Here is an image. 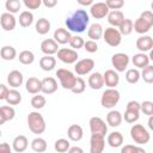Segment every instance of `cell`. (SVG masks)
<instances>
[{
    "label": "cell",
    "mask_w": 153,
    "mask_h": 153,
    "mask_svg": "<svg viewBox=\"0 0 153 153\" xmlns=\"http://www.w3.org/2000/svg\"><path fill=\"white\" fill-rule=\"evenodd\" d=\"M23 4L27 10H37L42 5V1L41 0H24Z\"/></svg>",
    "instance_id": "cell-50"
},
{
    "label": "cell",
    "mask_w": 153,
    "mask_h": 153,
    "mask_svg": "<svg viewBox=\"0 0 153 153\" xmlns=\"http://www.w3.org/2000/svg\"><path fill=\"white\" fill-rule=\"evenodd\" d=\"M33 23V14L30 11H23L19 14V24L22 27H29Z\"/></svg>",
    "instance_id": "cell-37"
},
{
    "label": "cell",
    "mask_w": 153,
    "mask_h": 153,
    "mask_svg": "<svg viewBox=\"0 0 153 153\" xmlns=\"http://www.w3.org/2000/svg\"><path fill=\"white\" fill-rule=\"evenodd\" d=\"M57 90V81L53 76H47L42 80V92L44 94H51Z\"/></svg>",
    "instance_id": "cell-25"
},
{
    "label": "cell",
    "mask_w": 153,
    "mask_h": 153,
    "mask_svg": "<svg viewBox=\"0 0 153 153\" xmlns=\"http://www.w3.org/2000/svg\"><path fill=\"white\" fill-rule=\"evenodd\" d=\"M56 66V59L54 56H50V55H44L43 57H41L39 60V67L45 71V72H50L55 68Z\"/></svg>",
    "instance_id": "cell-31"
},
{
    "label": "cell",
    "mask_w": 153,
    "mask_h": 153,
    "mask_svg": "<svg viewBox=\"0 0 153 153\" xmlns=\"http://www.w3.org/2000/svg\"><path fill=\"white\" fill-rule=\"evenodd\" d=\"M88 86L92 88V90H100L103 86H104V78H103V74L99 73V72H93L90 74L88 76Z\"/></svg>",
    "instance_id": "cell-21"
},
{
    "label": "cell",
    "mask_w": 153,
    "mask_h": 153,
    "mask_svg": "<svg viewBox=\"0 0 153 153\" xmlns=\"http://www.w3.org/2000/svg\"><path fill=\"white\" fill-rule=\"evenodd\" d=\"M56 76L57 79L60 80V84L61 86L65 88V90H73L75 82H76V78L74 75L73 72H71L69 69H66V68H60L56 71Z\"/></svg>",
    "instance_id": "cell-4"
},
{
    "label": "cell",
    "mask_w": 153,
    "mask_h": 153,
    "mask_svg": "<svg viewBox=\"0 0 153 153\" xmlns=\"http://www.w3.org/2000/svg\"><path fill=\"white\" fill-rule=\"evenodd\" d=\"M25 88L31 94H38L42 92V80H39L36 76H31L25 82Z\"/></svg>",
    "instance_id": "cell-19"
},
{
    "label": "cell",
    "mask_w": 153,
    "mask_h": 153,
    "mask_svg": "<svg viewBox=\"0 0 153 153\" xmlns=\"http://www.w3.org/2000/svg\"><path fill=\"white\" fill-rule=\"evenodd\" d=\"M151 8H152V12H153V1H152V4H151Z\"/></svg>",
    "instance_id": "cell-61"
},
{
    "label": "cell",
    "mask_w": 153,
    "mask_h": 153,
    "mask_svg": "<svg viewBox=\"0 0 153 153\" xmlns=\"http://www.w3.org/2000/svg\"><path fill=\"white\" fill-rule=\"evenodd\" d=\"M31 148L35 153H43L47 151V141L43 137H35L31 141Z\"/></svg>",
    "instance_id": "cell-35"
},
{
    "label": "cell",
    "mask_w": 153,
    "mask_h": 153,
    "mask_svg": "<svg viewBox=\"0 0 153 153\" xmlns=\"http://www.w3.org/2000/svg\"><path fill=\"white\" fill-rule=\"evenodd\" d=\"M148 57H149V61H153V49L149 51V54H148Z\"/></svg>",
    "instance_id": "cell-60"
},
{
    "label": "cell",
    "mask_w": 153,
    "mask_h": 153,
    "mask_svg": "<svg viewBox=\"0 0 153 153\" xmlns=\"http://www.w3.org/2000/svg\"><path fill=\"white\" fill-rule=\"evenodd\" d=\"M135 153H146V151L142 148V147H136V151H135Z\"/></svg>",
    "instance_id": "cell-59"
},
{
    "label": "cell",
    "mask_w": 153,
    "mask_h": 153,
    "mask_svg": "<svg viewBox=\"0 0 153 153\" xmlns=\"http://www.w3.org/2000/svg\"><path fill=\"white\" fill-rule=\"evenodd\" d=\"M120 98H121L120 92L116 88H108L102 93L100 104L105 109H112L115 108V105H117V103L120 102Z\"/></svg>",
    "instance_id": "cell-5"
},
{
    "label": "cell",
    "mask_w": 153,
    "mask_h": 153,
    "mask_svg": "<svg viewBox=\"0 0 153 153\" xmlns=\"http://www.w3.org/2000/svg\"><path fill=\"white\" fill-rule=\"evenodd\" d=\"M14 116H16V111L12 106L8 105L0 106V124H4L5 122L13 120Z\"/></svg>",
    "instance_id": "cell-29"
},
{
    "label": "cell",
    "mask_w": 153,
    "mask_h": 153,
    "mask_svg": "<svg viewBox=\"0 0 153 153\" xmlns=\"http://www.w3.org/2000/svg\"><path fill=\"white\" fill-rule=\"evenodd\" d=\"M93 67H94V61H93L92 59L86 57V59L79 60V61L75 63L74 71H75V73H76L78 75H86V74H88V73L92 72Z\"/></svg>",
    "instance_id": "cell-11"
},
{
    "label": "cell",
    "mask_w": 153,
    "mask_h": 153,
    "mask_svg": "<svg viewBox=\"0 0 153 153\" xmlns=\"http://www.w3.org/2000/svg\"><path fill=\"white\" fill-rule=\"evenodd\" d=\"M136 48L141 53L151 51L153 49V38L148 35H142L136 39Z\"/></svg>",
    "instance_id": "cell-17"
},
{
    "label": "cell",
    "mask_w": 153,
    "mask_h": 153,
    "mask_svg": "<svg viewBox=\"0 0 153 153\" xmlns=\"http://www.w3.org/2000/svg\"><path fill=\"white\" fill-rule=\"evenodd\" d=\"M78 4L79 5H82V6H92L94 2L92 1V0H78Z\"/></svg>",
    "instance_id": "cell-57"
},
{
    "label": "cell",
    "mask_w": 153,
    "mask_h": 153,
    "mask_svg": "<svg viewBox=\"0 0 153 153\" xmlns=\"http://www.w3.org/2000/svg\"><path fill=\"white\" fill-rule=\"evenodd\" d=\"M54 148L57 153H65L68 152L71 148V143L67 139H57L54 143Z\"/></svg>",
    "instance_id": "cell-40"
},
{
    "label": "cell",
    "mask_w": 153,
    "mask_h": 153,
    "mask_svg": "<svg viewBox=\"0 0 153 153\" xmlns=\"http://www.w3.org/2000/svg\"><path fill=\"white\" fill-rule=\"evenodd\" d=\"M41 50L44 55H50L53 56L54 54H57L59 49V44L54 41V38H47L44 41H42L41 43Z\"/></svg>",
    "instance_id": "cell-15"
},
{
    "label": "cell",
    "mask_w": 153,
    "mask_h": 153,
    "mask_svg": "<svg viewBox=\"0 0 153 153\" xmlns=\"http://www.w3.org/2000/svg\"><path fill=\"white\" fill-rule=\"evenodd\" d=\"M141 111L143 112V115H147L148 117L153 115V102L149 100H145L141 103Z\"/></svg>",
    "instance_id": "cell-48"
},
{
    "label": "cell",
    "mask_w": 153,
    "mask_h": 153,
    "mask_svg": "<svg viewBox=\"0 0 153 153\" xmlns=\"http://www.w3.org/2000/svg\"><path fill=\"white\" fill-rule=\"evenodd\" d=\"M123 121V116L117 110H110L106 115V123L110 127H118Z\"/></svg>",
    "instance_id": "cell-28"
},
{
    "label": "cell",
    "mask_w": 153,
    "mask_h": 153,
    "mask_svg": "<svg viewBox=\"0 0 153 153\" xmlns=\"http://www.w3.org/2000/svg\"><path fill=\"white\" fill-rule=\"evenodd\" d=\"M106 142L110 147L112 148H117V147H121L122 143H123V135L120 133V131H112L108 135V139H106Z\"/></svg>",
    "instance_id": "cell-32"
},
{
    "label": "cell",
    "mask_w": 153,
    "mask_h": 153,
    "mask_svg": "<svg viewBox=\"0 0 153 153\" xmlns=\"http://www.w3.org/2000/svg\"><path fill=\"white\" fill-rule=\"evenodd\" d=\"M67 153H84V149L79 146H73V147L69 148V151Z\"/></svg>",
    "instance_id": "cell-56"
},
{
    "label": "cell",
    "mask_w": 153,
    "mask_h": 153,
    "mask_svg": "<svg viewBox=\"0 0 153 153\" xmlns=\"http://www.w3.org/2000/svg\"><path fill=\"white\" fill-rule=\"evenodd\" d=\"M42 4H43L45 7H48V8H51V7L56 6L57 1H56V0H43V1H42Z\"/></svg>",
    "instance_id": "cell-55"
},
{
    "label": "cell",
    "mask_w": 153,
    "mask_h": 153,
    "mask_svg": "<svg viewBox=\"0 0 153 153\" xmlns=\"http://www.w3.org/2000/svg\"><path fill=\"white\" fill-rule=\"evenodd\" d=\"M8 92H10V88H8L6 85L1 84V85H0V99H1V100H6V97H7Z\"/></svg>",
    "instance_id": "cell-52"
},
{
    "label": "cell",
    "mask_w": 153,
    "mask_h": 153,
    "mask_svg": "<svg viewBox=\"0 0 153 153\" xmlns=\"http://www.w3.org/2000/svg\"><path fill=\"white\" fill-rule=\"evenodd\" d=\"M141 78V72L137 68H129L126 72V80L129 84H136Z\"/></svg>",
    "instance_id": "cell-39"
},
{
    "label": "cell",
    "mask_w": 153,
    "mask_h": 153,
    "mask_svg": "<svg viewBox=\"0 0 153 153\" xmlns=\"http://www.w3.org/2000/svg\"><path fill=\"white\" fill-rule=\"evenodd\" d=\"M0 56L5 61H12L17 56V50L12 45H4L0 50Z\"/></svg>",
    "instance_id": "cell-34"
},
{
    "label": "cell",
    "mask_w": 153,
    "mask_h": 153,
    "mask_svg": "<svg viewBox=\"0 0 153 153\" xmlns=\"http://www.w3.org/2000/svg\"><path fill=\"white\" fill-rule=\"evenodd\" d=\"M6 102L8 105H18L20 102H22V94L16 88H12L10 90L7 97H6Z\"/></svg>",
    "instance_id": "cell-36"
},
{
    "label": "cell",
    "mask_w": 153,
    "mask_h": 153,
    "mask_svg": "<svg viewBox=\"0 0 153 153\" xmlns=\"http://www.w3.org/2000/svg\"><path fill=\"white\" fill-rule=\"evenodd\" d=\"M5 7H6V10H7L8 13L14 14V13L19 12V10L22 7V2L19 0H6Z\"/></svg>",
    "instance_id": "cell-43"
},
{
    "label": "cell",
    "mask_w": 153,
    "mask_h": 153,
    "mask_svg": "<svg viewBox=\"0 0 153 153\" xmlns=\"http://www.w3.org/2000/svg\"><path fill=\"white\" fill-rule=\"evenodd\" d=\"M110 10L106 6L105 2H94L91 7H90V14L94 18V19H102L108 17Z\"/></svg>",
    "instance_id": "cell-12"
},
{
    "label": "cell",
    "mask_w": 153,
    "mask_h": 153,
    "mask_svg": "<svg viewBox=\"0 0 153 153\" xmlns=\"http://www.w3.org/2000/svg\"><path fill=\"white\" fill-rule=\"evenodd\" d=\"M103 39L105 41V43L110 47H118L122 42V35L121 32L118 31V29L116 27H112V26H109L104 30V33H103Z\"/></svg>",
    "instance_id": "cell-7"
},
{
    "label": "cell",
    "mask_w": 153,
    "mask_h": 153,
    "mask_svg": "<svg viewBox=\"0 0 153 153\" xmlns=\"http://www.w3.org/2000/svg\"><path fill=\"white\" fill-rule=\"evenodd\" d=\"M27 126H29V129L33 133V134H43L44 130H45V121L43 118V116L38 112V111H31L29 115H27Z\"/></svg>",
    "instance_id": "cell-2"
},
{
    "label": "cell",
    "mask_w": 153,
    "mask_h": 153,
    "mask_svg": "<svg viewBox=\"0 0 153 153\" xmlns=\"http://www.w3.org/2000/svg\"><path fill=\"white\" fill-rule=\"evenodd\" d=\"M90 130L91 134H96V135H102L105 136L108 133V126L105 123V121H103L100 117L98 116H93L90 118Z\"/></svg>",
    "instance_id": "cell-9"
},
{
    "label": "cell",
    "mask_w": 153,
    "mask_h": 153,
    "mask_svg": "<svg viewBox=\"0 0 153 153\" xmlns=\"http://www.w3.org/2000/svg\"><path fill=\"white\" fill-rule=\"evenodd\" d=\"M47 104V100H45V97L42 96V94H35L32 98H31V106L36 110H39V109H43Z\"/></svg>",
    "instance_id": "cell-42"
},
{
    "label": "cell",
    "mask_w": 153,
    "mask_h": 153,
    "mask_svg": "<svg viewBox=\"0 0 153 153\" xmlns=\"http://www.w3.org/2000/svg\"><path fill=\"white\" fill-rule=\"evenodd\" d=\"M67 136L69 140L74 141V142H78L82 139L84 136V130L81 128V126L79 124H71L67 129Z\"/></svg>",
    "instance_id": "cell-22"
},
{
    "label": "cell",
    "mask_w": 153,
    "mask_h": 153,
    "mask_svg": "<svg viewBox=\"0 0 153 153\" xmlns=\"http://www.w3.org/2000/svg\"><path fill=\"white\" fill-rule=\"evenodd\" d=\"M0 24L5 31H12V30H14V27L17 25V20L12 13L5 12L0 16Z\"/></svg>",
    "instance_id": "cell-14"
},
{
    "label": "cell",
    "mask_w": 153,
    "mask_h": 153,
    "mask_svg": "<svg viewBox=\"0 0 153 153\" xmlns=\"http://www.w3.org/2000/svg\"><path fill=\"white\" fill-rule=\"evenodd\" d=\"M136 147L137 146H134V145H124L121 148V153H135Z\"/></svg>",
    "instance_id": "cell-53"
},
{
    "label": "cell",
    "mask_w": 153,
    "mask_h": 153,
    "mask_svg": "<svg viewBox=\"0 0 153 153\" xmlns=\"http://www.w3.org/2000/svg\"><path fill=\"white\" fill-rule=\"evenodd\" d=\"M105 4L109 7V10H112V11H120V8L124 6L123 0H106Z\"/></svg>",
    "instance_id": "cell-47"
},
{
    "label": "cell",
    "mask_w": 153,
    "mask_h": 153,
    "mask_svg": "<svg viewBox=\"0 0 153 153\" xmlns=\"http://www.w3.org/2000/svg\"><path fill=\"white\" fill-rule=\"evenodd\" d=\"M78 57H79V55H78L76 50L71 49V48H60V50L57 51V59L66 65L76 63Z\"/></svg>",
    "instance_id": "cell-10"
},
{
    "label": "cell",
    "mask_w": 153,
    "mask_h": 153,
    "mask_svg": "<svg viewBox=\"0 0 153 153\" xmlns=\"http://www.w3.org/2000/svg\"><path fill=\"white\" fill-rule=\"evenodd\" d=\"M103 78H104V84L109 88H115L120 82V75L115 69L105 71L104 74H103Z\"/></svg>",
    "instance_id": "cell-16"
},
{
    "label": "cell",
    "mask_w": 153,
    "mask_h": 153,
    "mask_svg": "<svg viewBox=\"0 0 153 153\" xmlns=\"http://www.w3.org/2000/svg\"><path fill=\"white\" fill-rule=\"evenodd\" d=\"M147 124H148V128L153 131V115L148 117V122H147Z\"/></svg>",
    "instance_id": "cell-58"
},
{
    "label": "cell",
    "mask_w": 153,
    "mask_h": 153,
    "mask_svg": "<svg viewBox=\"0 0 153 153\" xmlns=\"http://www.w3.org/2000/svg\"><path fill=\"white\" fill-rule=\"evenodd\" d=\"M85 88H86V82H85V80H84L81 76H78V78H76V82H75V85H74L72 92L75 93V94H80V93H82V92L85 91Z\"/></svg>",
    "instance_id": "cell-46"
},
{
    "label": "cell",
    "mask_w": 153,
    "mask_h": 153,
    "mask_svg": "<svg viewBox=\"0 0 153 153\" xmlns=\"http://www.w3.org/2000/svg\"><path fill=\"white\" fill-rule=\"evenodd\" d=\"M29 146V140L25 135H18L12 141V148L17 153H23Z\"/></svg>",
    "instance_id": "cell-23"
},
{
    "label": "cell",
    "mask_w": 153,
    "mask_h": 153,
    "mask_svg": "<svg viewBox=\"0 0 153 153\" xmlns=\"http://www.w3.org/2000/svg\"><path fill=\"white\" fill-rule=\"evenodd\" d=\"M133 30H134V23H133L131 19H128V18H126V19L122 22V24L118 26V31L121 32L122 36H128V35H130V33L133 32Z\"/></svg>",
    "instance_id": "cell-38"
},
{
    "label": "cell",
    "mask_w": 153,
    "mask_h": 153,
    "mask_svg": "<svg viewBox=\"0 0 153 153\" xmlns=\"http://www.w3.org/2000/svg\"><path fill=\"white\" fill-rule=\"evenodd\" d=\"M90 23V16L85 10H76L69 17L66 18L65 24L69 32L81 33L84 32Z\"/></svg>",
    "instance_id": "cell-1"
},
{
    "label": "cell",
    "mask_w": 153,
    "mask_h": 153,
    "mask_svg": "<svg viewBox=\"0 0 153 153\" xmlns=\"http://www.w3.org/2000/svg\"><path fill=\"white\" fill-rule=\"evenodd\" d=\"M103 33H104V30H103V26L99 24V23H93L90 25V27L87 29V36L91 41H98L103 37Z\"/></svg>",
    "instance_id": "cell-24"
},
{
    "label": "cell",
    "mask_w": 153,
    "mask_h": 153,
    "mask_svg": "<svg viewBox=\"0 0 153 153\" xmlns=\"http://www.w3.org/2000/svg\"><path fill=\"white\" fill-rule=\"evenodd\" d=\"M0 153H12V148L7 142H2L0 145Z\"/></svg>",
    "instance_id": "cell-54"
},
{
    "label": "cell",
    "mask_w": 153,
    "mask_h": 153,
    "mask_svg": "<svg viewBox=\"0 0 153 153\" xmlns=\"http://www.w3.org/2000/svg\"><path fill=\"white\" fill-rule=\"evenodd\" d=\"M19 62L23 65H31L35 61V55L31 50H23L19 53Z\"/></svg>",
    "instance_id": "cell-41"
},
{
    "label": "cell",
    "mask_w": 153,
    "mask_h": 153,
    "mask_svg": "<svg viewBox=\"0 0 153 153\" xmlns=\"http://www.w3.org/2000/svg\"><path fill=\"white\" fill-rule=\"evenodd\" d=\"M140 111H141V104L136 100H129L126 106L124 111V121L127 123H135L140 118Z\"/></svg>",
    "instance_id": "cell-6"
},
{
    "label": "cell",
    "mask_w": 153,
    "mask_h": 153,
    "mask_svg": "<svg viewBox=\"0 0 153 153\" xmlns=\"http://www.w3.org/2000/svg\"><path fill=\"white\" fill-rule=\"evenodd\" d=\"M53 38L57 44H66V43H69V41L72 38V35L67 29L59 27L54 31V37Z\"/></svg>",
    "instance_id": "cell-20"
},
{
    "label": "cell",
    "mask_w": 153,
    "mask_h": 153,
    "mask_svg": "<svg viewBox=\"0 0 153 153\" xmlns=\"http://www.w3.org/2000/svg\"><path fill=\"white\" fill-rule=\"evenodd\" d=\"M141 18H143L146 22H148L151 25H153V12L152 11H143L140 14Z\"/></svg>",
    "instance_id": "cell-51"
},
{
    "label": "cell",
    "mask_w": 153,
    "mask_h": 153,
    "mask_svg": "<svg viewBox=\"0 0 153 153\" xmlns=\"http://www.w3.org/2000/svg\"><path fill=\"white\" fill-rule=\"evenodd\" d=\"M7 82H8V85H10L11 87H13V88H17V87L22 86L23 82H24L23 73L19 72L18 69L11 71V72L8 73V75H7Z\"/></svg>",
    "instance_id": "cell-18"
},
{
    "label": "cell",
    "mask_w": 153,
    "mask_h": 153,
    "mask_svg": "<svg viewBox=\"0 0 153 153\" xmlns=\"http://www.w3.org/2000/svg\"><path fill=\"white\" fill-rule=\"evenodd\" d=\"M130 137L137 145H146L151 140V134L142 124H133L130 128Z\"/></svg>",
    "instance_id": "cell-3"
},
{
    "label": "cell",
    "mask_w": 153,
    "mask_h": 153,
    "mask_svg": "<svg viewBox=\"0 0 153 153\" xmlns=\"http://www.w3.org/2000/svg\"><path fill=\"white\" fill-rule=\"evenodd\" d=\"M152 26H153V25H151L148 22H146V20H145L143 18H141V17H139V18L134 22V31L137 32V33H140V35L147 33V32L151 30Z\"/></svg>",
    "instance_id": "cell-30"
},
{
    "label": "cell",
    "mask_w": 153,
    "mask_h": 153,
    "mask_svg": "<svg viewBox=\"0 0 153 153\" xmlns=\"http://www.w3.org/2000/svg\"><path fill=\"white\" fill-rule=\"evenodd\" d=\"M50 22L47 18H39L35 24L36 32L39 35H47L50 31Z\"/></svg>",
    "instance_id": "cell-33"
},
{
    "label": "cell",
    "mask_w": 153,
    "mask_h": 153,
    "mask_svg": "<svg viewBox=\"0 0 153 153\" xmlns=\"http://www.w3.org/2000/svg\"><path fill=\"white\" fill-rule=\"evenodd\" d=\"M84 44H85V41H84V38H82L81 36H79V35H73L72 38H71V41H69V45H71V48L74 49V50H78V49L82 48Z\"/></svg>",
    "instance_id": "cell-45"
},
{
    "label": "cell",
    "mask_w": 153,
    "mask_h": 153,
    "mask_svg": "<svg viewBox=\"0 0 153 153\" xmlns=\"http://www.w3.org/2000/svg\"><path fill=\"white\" fill-rule=\"evenodd\" d=\"M141 78L147 84H153V66L148 65L141 71Z\"/></svg>",
    "instance_id": "cell-44"
},
{
    "label": "cell",
    "mask_w": 153,
    "mask_h": 153,
    "mask_svg": "<svg viewBox=\"0 0 153 153\" xmlns=\"http://www.w3.org/2000/svg\"><path fill=\"white\" fill-rule=\"evenodd\" d=\"M124 19L126 18L122 11H110L108 14V23L112 27H118Z\"/></svg>",
    "instance_id": "cell-27"
},
{
    "label": "cell",
    "mask_w": 153,
    "mask_h": 153,
    "mask_svg": "<svg viewBox=\"0 0 153 153\" xmlns=\"http://www.w3.org/2000/svg\"><path fill=\"white\" fill-rule=\"evenodd\" d=\"M131 62H133V65H134L135 68L143 69L145 67H147L149 65V57L145 53H137V54H135L131 57Z\"/></svg>",
    "instance_id": "cell-26"
},
{
    "label": "cell",
    "mask_w": 153,
    "mask_h": 153,
    "mask_svg": "<svg viewBox=\"0 0 153 153\" xmlns=\"http://www.w3.org/2000/svg\"><path fill=\"white\" fill-rule=\"evenodd\" d=\"M129 61L130 59L126 53H116L111 56V65L117 73L124 72L129 65Z\"/></svg>",
    "instance_id": "cell-8"
},
{
    "label": "cell",
    "mask_w": 153,
    "mask_h": 153,
    "mask_svg": "<svg viewBox=\"0 0 153 153\" xmlns=\"http://www.w3.org/2000/svg\"><path fill=\"white\" fill-rule=\"evenodd\" d=\"M84 49H85L87 53L93 54V53H97V50H98V44H97V42L88 39V41L85 42V44H84Z\"/></svg>",
    "instance_id": "cell-49"
},
{
    "label": "cell",
    "mask_w": 153,
    "mask_h": 153,
    "mask_svg": "<svg viewBox=\"0 0 153 153\" xmlns=\"http://www.w3.org/2000/svg\"><path fill=\"white\" fill-rule=\"evenodd\" d=\"M105 136L91 134L90 139V153H103L105 148Z\"/></svg>",
    "instance_id": "cell-13"
}]
</instances>
